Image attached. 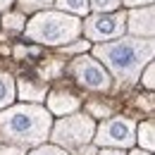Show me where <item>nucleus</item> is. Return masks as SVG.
Masks as SVG:
<instances>
[{"mask_svg": "<svg viewBox=\"0 0 155 155\" xmlns=\"http://www.w3.org/2000/svg\"><path fill=\"white\" fill-rule=\"evenodd\" d=\"M53 119L50 112L41 105L24 103V105H10L0 110V143L15 146V148H36L50 136Z\"/></svg>", "mask_w": 155, "mask_h": 155, "instance_id": "nucleus-1", "label": "nucleus"}, {"mask_svg": "<svg viewBox=\"0 0 155 155\" xmlns=\"http://www.w3.org/2000/svg\"><path fill=\"white\" fill-rule=\"evenodd\" d=\"M96 58L124 84H134L143 67L153 62V41L150 38H117L112 43L96 45Z\"/></svg>", "mask_w": 155, "mask_h": 155, "instance_id": "nucleus-2", "label": "nucleus"}, {"mask_svg": "<svg viewBox=\"0 0 155 155\" xmlns=\"http://www.w3.org/2000/svg\"><path fill=\"white\" fill-rule=\"evenodd\" d=\"M26 36L43 45H62L81 34V21L67 12H41L24 26Z\"/></svg>", "mask_w": 155, "mask_h": 155, "instance_id": "nucleus-3", "label": "nucleus"}, {"mask_svg": "<svg viewBox=\"0 0 155 155\" xmlns=\"http://www.w3.org/2000/svg\"><path fill=\"white\" fill-rule=\"evenodd\" d=\"M96 134V122L88 115H67L55 127H50V141L62 150H79L88 146Z\"/></svg>", "mask_w": 155, "mask_h": 155, "instance_id": "nucleus-4", "label": "nucleus"}, {"mask_svg": "<svg viewBox=\"0 0 155 155\" xmlns=\"http://www.w3.org/2000/svg\"><path fill=\"white\" fill-rule=\"evenodd\" d=\"M93 141L100 148H131L136 143V122L131 117H112L96 127Z\"/></svg>", "mask_w": 155, "mask_h": 155, "instance_id": "nucleus-5", "label": "nucleus"}, {"mask_svg": "<svg viewBox=\"0 0 155 155\" xmlns=\"http://www.w3.org/2000/svg\"><path fill=\"white\" fill-rule=\"evenodd\" d=\"M81 31L88 41L122 38L127 31V12H98L81 24Z\"/></svg>", "mask_w": 155, "mask_h": 155, "instance_id": "nucleus-6", "label": "nucleus"}, {"mask_svg": "<svg viewBox=\"0 0 155 155\" xmlns=\"http://www.w3.org/2000/svg\"><path fill=\"white\" fill-rule=\"evenodd\" d=\"M72 74L86 91H96V93H105L112 86V79L107 74V69L98 62V60L88 58V55H79L72 62Z\"/></svg>", "mask_w": 155, "mask_h": 155, "instance_id": "nucleus-7", "label": "nucleus"}, {"mask_svg": "<svg viewBox=\"0 0 155 155\" xmlns=\"http://www.w3.org/2000/svg\"><path fill=\"white\" fill-rule=\"evenodd\" d=\"M127 29L134 34L136 38H150L153 36V7L146 5V10H134L127 15Z\"/></svg>", "mask_w": 155, "mask_h": 155, "instance_id": "nucleus-8", "label": "nucleus"}, {"mask_svg": "<svg viewBox=\"0 0 155 155\" xmlns=\"http://www.w3.org/2000/svg\"><path fill=\"white\" fill-rule=\"evenodd\" d=\"M79 110V98L67 91H55L48 96V112L50 115H72Z\"/></svg>", "mask_w": 155, "mask_h": 155, "instance_id": "nucleus-9", "label": "nucleus"}, {"mask_svg": "<svg viewBox=\"0 0 155 155\" xmlns=\"http://www.w3.org/2000/svg\"><path fill=\"white\" fill-rule=\"evenodd\" d=\"M15 91L19 93L21 100L34 103V105H38L41 100H45V96H48V86H45V84H36V81H31V79H19V86H17Z\"/></svg>", "mask_w": 155, "mask_h": 155, "instance_id": "nucleus-10", "label": "nucleus"}, {"mask_svg": "<svg viewBox=\"0 0 155 155\" xmlns=\"http://www.w3.org/2000/svg\"><path fill=\"white\" fill-rule=\"evenodd\" d=\"M136 143L141 146V150H153L155 148V127L153 122H143L136 127Z\"/></svg>", "mask_w": 155, "mask_h": 155, "instance_id": "nucleus-11", "label": "nucleus"}, {"mask_svg": "<svg viewBox=\"0 0 155 155\" xmlns=\"http://www.w3.org/2000/svg\"><path fill=\"white\" fill-rule=\"evenodd\" d=\"M15 96H17V91H15V79L10 77V74H5V72H0V110L10 107L12 100H15Z\"/></svg>", "mask_w": 155, "mask_h": 155, "instance_id": "nucleus-12", "label": "nucleus"}, {"mask_svg": "<svg viewBox=\"0 0 155 155\" xmlns=\"http://www.w3.org/2000/svg\"><path fill=\"white\" fill-rule=\"evenodd\" d=\"M60 10L72 12V15H86L88 12V0H55Z\"/></svg>", "mask_w": 155, "mask_h": 155, "instance_id": "nucleus-13", "label": "nucleus"}, {"mask_svg": "<svg viewBox=\"0 0 155 155\" xmlns=\"http://www.w3.org/2000/svg\"><path fill=\"white\" fill-rule=\"evenodd\" d=\"M24 15L21 12H7L5 17H2V26L7 29V31H21L24 29Z\"/></svg>", "mask_w": 155, "mask_h": 155, "instance_id": "nucleus-14", "label": "nucleus"}, {"mask_svg": "<svg viewBox=\"0 0 155 155\" xmlns=\"http://www.w3.org/2000/svg\"><path fill=\"white\" fill-rule=\"evenodd\" d=\"M53 0H19V7L24 12H38L43 7H50Z\"/></svg>", "mask_w": 155, "mask_h": 155, "instance_id": "nucleus-15", "label": "nucleus"}, {"mask_svg": "<svg viewBox=\"0 0 155 155\" xmlns=\"http://www.w3.org/2000/svg\"><path fill=\"white\" fill-rule=\"evenodd\" d=\"M88 7H93L98 12H115L119 7V0H88Z\"/></svg>", "mask_w": 155, "mask_h": 155, "instance_id": "nucleus-16", "label": "nucleus"}, {"mask_svg": "<svg viewBox=\"0 0 155 155\" xmlns=\"http://www.w3.org/2000/svg\"><path fill=\"white\" fill-rule=\"evenodd\" d=\"M86 110H88V117H107L112 112L110 105H103V103H88Z\"/></svg>", "mask_w": 155, "mask_h": 155, "instance_id": "nucleus-17", "label": "nucleus"}, {"mask_svg": "<svg viewBox=\"0 0 155 155\" xmlns=\"http://www.w3.org/2000/svg\"><path fill=\"white\" fill-rule=\"evenodd\" d=\"M29 155H69V153L58 148V146H36Z\"/></svg>", "mask_w": 155, "mask_h": 155, "instance_id": "nucleus-18", "label": "nucleus"}, {"mask_svg": "<svg viewBox=\"0 0 155 155\" xmlns=\"http://www.w3.org/2000/svg\"><path fill=\"white\" fill-rule=\"evenodd\" d=\"M91 48V41H74V43H67L62 50L67 53V55H72V53H84V50H88Z\"/></svg>", "mask_w": 155, "mask_h": 155, "instance_id": "nucleus-19", "label": "nucleus"}, {"mask_svg": "<svg viewBox=\"0 0 155 155\" xmlns=\"http://www.w3.org/2000/svg\"><path fill=\"white\" fill-rule=\"evenodd\" d=\"M141 81H143V86H146V88H153V86H155V69H153V62H148V64H146V74H143V79H141Z\"/></svg>", "mask_w": 155, "mask_h": 155, "instance_id": "nucleus-20", "label": "nucleus"}, {"mask_svg": "<svg viewBox=\"0 0 155 155\" xmlns=\"http://www.w3.org/2000/svg\"><path fill=\"white\" fill-rule=\"evenodd\" d=\"M0 155H26L21 148H15V146H0Z\"/></svg>", "mask_w": 155, "mask_h": 155, "instance_id": "nucleus-21", "label": "nucleus"}, {"mask_svg": "<svg viewBox=\"0 0 155 155\" xmlns=\"http://www.w3.org/2000/svg\"><path fill=\"white\" fill-rule=\"evenodd\" d=\"M119 2H124V5H129V7H138V5H150L153 0H119Z\"/></svg>", "mask_w": 155, "mask_h": 155, "instance_id": "nucleus-22", "label": "nucleus"}, {"mask_svg": "<svg viewBox=\"0 0 155 155\" xmlns=\"http://www.w3.org/2000/svg\"><path fill=\"white\" fill-rule=\"evenodd\" d=\"M96 155H124V150H122V148H103V150L96 153Z\"/></svg>", "mask_w": 155, "mask_h": 155, "instance_id": "nucleus-23", "label": "nucleus"}, {"mask_svg": "<svg viewBox=\"0 0 155 155\" xmlns=\"http://www.w3.org/2000/svg\"><path fill=\"white\" fill-rule=\"evenodd\" d=\"M77 155H96V148H91V146H84V148H79V150H74Z\"/></svg>", "mask_w": 155, "mask_h": 155, "instance_id": "nucleus-24", "label": "nucleus"}, {"mask_svg": "<svg viewBox=\"0 0 155 155\" xmlns=\"http://www.w3.org/2000/svg\"><path fill=\"white\" fill-rule=\"evenodd\" d=\"M129 155H150V153H148V150H131Z\"/></svg>", "mask_w": 155, "mask_h": 155, "instance_id": "nucleus-25", "label": "nucleus"}, {"mask_svg": "<svg viewBox=\"0 0 155 155\" xmlns=\"http://www.w3.org/2000/svg\"><path fill=\"white\" fill-rule=\"evenodd\" d=\"M10 2H12V0H0V10H5V7L10 5Z\"/></svg>", "mask_w": 155, "mask_h": 155, "instance_id": "nucleus-26", "label": "nucleus"}]
</instances>
